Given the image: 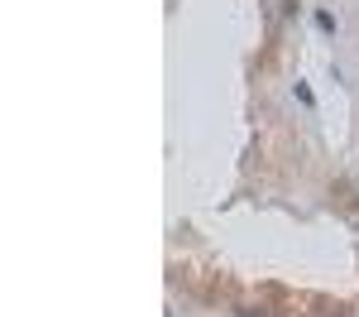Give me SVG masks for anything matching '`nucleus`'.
Here are the masks:
<instances>
[]
</instances>
